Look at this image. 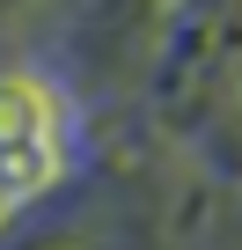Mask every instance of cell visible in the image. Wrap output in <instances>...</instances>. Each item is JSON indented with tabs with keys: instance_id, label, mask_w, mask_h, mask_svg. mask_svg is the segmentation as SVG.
<instances>
[{
	"instance_id": "1",
	"label": "cell",
	"mask_w": 242,
	"mask_h": 250,
	"mask_svg": "<svg viewBox=\"0 0 242 250\" xmlns=\"http://www.w3.org/2000/svg\"><path fill=\"white\" fill-rule=\"evenodd\" d=\"M59 147H66V125H59L52 88L30 74H8L0 81V199H22V191L52 184Z\"/></svg>"
}]
</instances>
